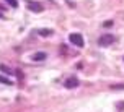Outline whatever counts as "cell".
<instances>
[{
    "label": "cell",
    "mask_w": 124,
    "mask_h": 112,
    "mask_svg": "<svg viewBox=\"0 0 124 112\" xmlns=\"http://www.w3.org/2000/svg\"><path fill=\"white\" fill-rule=\"evenodd\" d=\"M0 83H3V85H8V86H12L13 81L8 80V78H5V76H0Z\"/></svg>",
    "instance_id": "obj_6"
},
{
    "label": "cell",
    "mask_w": 124,
    "mask_h": 112,
    "mask_svg": "<svg viewBox=\"0 0 124 112\" xmlns=\"http://www.w3.org/2000/svg\"><path fill=\"white\" fill-rule=\"evenodd\" d=\"M5 2L12 7V8H16V7H18V2H16V0H5Z\"/></svg>",
    "instance_id": "obj_8"
},
{
    "label": "cell",
    "mask_w": 124,
    "mask_h": 112,
    "mask_svg": "<svg viewBox=\"0 0 124 112\" xmlns=\"http://www.w3.org/2000/svg\"><path fill=\"white\" fill-rule=\"evenodd\" d=\"M0 70H2V72H5V73H8V75L12 73V70L8 68V67H7V65H0Z\"/></svg>",
    "instance_id": "obj_9"
},
{
    "label": "cell",
    "mask_w": 124,
    "mask_h": 112,
    "mask_svg": "<svg viewBox=\"0 0 124 112\" xmlns=\"http://www.w3.org/2000/svg\"><path fill=\"white\" fill-rule=\"evenodd\" d=\"M114 42V36H111V34H103V36L98 39V44L101 46V47H106V46H111V44Z\"/></svg>",
    "instance_id": "obj_2"
},
{
    "label": "cell",
    "mask_w": 124,
    "mask_h": 112,
    "mask_svg": "<svg viewBox=\"0 0 124 112\" xmlns=\"http://www.w3.org/2000/svg\"><path fill=\"white\" fill-rule=\"evenodd\" d=\"M78 85H80V81H78V78H77V76H70L69 80H65V88H69V89L77 88Z\"/></svg>",
    "instance_id": "obj_4"
},
{
    "label": "cell",
    "mask_w": 124,
    "mask_h": 112,
    "mask_svg": "<svg viewBox=\"0 0 124 112\" xmlns=\"http://www.w3.org/2000/svg\"><path fill=\"white\" fill-rule=\"evenodd\" d=\"M33 62H39V60H44L46 59V54H43V52H38V54H33Z\"/></svg>",
    "instance_id": "obj_5"
},
{
    "label": "cell",
    "mask_w": 124,
    "mask_h": 112,
    "mask_svg": "<svg viewBox=\"0 0 124 112\" xmlns=\"http://www.w3.org/2000/svg\"><path fill=\"white\" fill-rule=\"evenodd\" d=\"M105 26H106V28H109V26H113V21H105Z\"/></svg>",
    "instance_id": "obj_10"
},
{
    "label": "cell",
    "mask_w": 124,
    "mask_h": 112,
    "mask_svg": "<svg viewBox=\"0 0 124 112\" xmlns=\"http://www.w3.org/2000/svg\"><path fill=\"white\" fill-rule=\"evenodd\" d=\"M0 18H2V15H0Z\"/></svg>",
    "instance_id": "obj_11"
},
{
    "label": "cell",
    "mask_w": 124,
    "mask_h": 112,
    "mask_svg": "<svg viewBox=\"0 0 124 112\" xmlns=\"http://www.w3.org/2000/svg\"><path fill=\"white\" fill-rule=\"evenodd\" d=\"M69 41L74 44V46H77V47H83V37H82V34H78V33H72L70 36H69Z\"/></svg>",
    "instance_id": "obj_1"
},
{
    "label": "cell",
    "mask_w": 124,
    "mask_h": 112,
    "mask_svg": "<svg viewBox=\"0 0 124 112\" xmlns=\"http://www.w3.org/2000/svg\"><path fill=\"white\" fill-rule=\"evenodd\" d=\"M39 34H41V36H51V34H52V29H39Z\"/></svg>",
    "instance_id": "obj_7"
},
{
    "label": "cell",
    "mask_w": 124,
    "mask_h": 112,
    "mask_svg": "<svg viewBox=\"0 0 124 112\" xmlns=\"http://www.w3.org/2000/svg\"><path fill=\"white\" fill-rule=\"evenodd\" d=\"M28 10H30V12H34V13H41L43 12V5L38 3V2H31V0H28Z\"/></svg>",
    "instance_id": "obj_3"
}]
</instances>
